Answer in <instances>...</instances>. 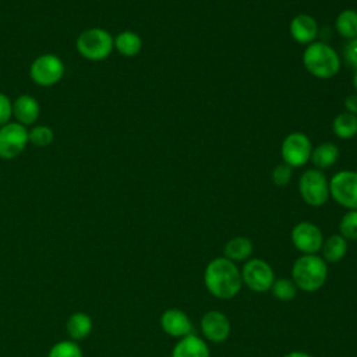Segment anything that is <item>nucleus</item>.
Segmentation results:
<instances>
[{
    "label": "nucleus",
    "mask_w": 357,
    "mask_h": 357,
    "mask_svg": "<svg viewBox=\"0 0 357 357\" xmlns=\"http://www.w3.org/2000/svg\"><path fill=\"white\" fill-rule=\"evenodd\" d=\"M28 130L14 121L0 127V158L13 159L18 156L28 144Z\"/></svg>",
    "instance_id": "9b49d317"
},
{
    "label": "nucleus",
    "mask_w": 357,
    "mask_h": 357,
    "mask_svg": "<svg viewBox=\"0 0 357 357\" xmlns=\"http://www.w3.org/2000/svg\"><path fill=\"white\" fill-rule=\"evenodd\" d=\"M343 60L349 67H353L357 70V38L347 40V43L343 47Z\"/></svg>",
    "instance_id": "c85d7f7f"
},
{
    "label": "nucleus",
    "mask_w": 357,
    "mask_h": 357,
    "mask_svg": "<svg viewBox=\"0 0 357 357\" xmlns=\"http://www.w3.org/2000/svg\"><path fill=\"white\" fill-rule=\"evenodd\" d=\"M66 329L74 342L82 340L92 332V318L85 312H73L66 322Z\"/></svg>",
    "instance_id": "aec40b11"
},
{
    "label": "nucleus",
    "mask_w": 357,
    "mask_h": 357,
    "mask_svg": "<svg viewBox=\"0 0 357 357\" xmlns=\"http://www.w3.org/2000/svg\"><path fill=\"white\" fill-rule=\"evenodd\" d=\"M319 25L318 21L311 14H297L291 18L289 24V32L294 42L298 45L308 46L317 40L319 36Z\"/></svg>",
    "instance_id": "ddd939ff"
},
{
    "label": "nucleus",
    "mask_w": 357,
    "mask_h": 357,
    "mask_svg": "<svg viewBox=\"0 0 357 357\" xmlns=\"http://www.w3.org/2000/svg\"><path fill=\"white\" fill-rule=\"evenodd\" d=\"M339 159V148L333 142H321L317 146H312L311 163L315 169L324 170L332 167Z\"/></svg>",
    "instance_id": "a211bd4d"
},
{
    "label": "nucleus",
    "mask_w": 357,
    "mask_h": 357,
    "mask_svg": "<svg viewBox=\"0 0 357 357\" xmlns=\"http://www.w3.org/2000/svg\"><path fill=\"white\" fill-rule=\"evenodd\" d=\"M331 198L347 211L357 209V170H340L329 178Z\"/></svg>",
    "instance_id": "423d86ee"
},
{
    "label": "nucleus",
    "mask_w": 357,
    "mask_h": 357,
    "mask_svg": "<svg viewBox=\"0 0 357 357\" xmlns=\"http://www.w3.org/2000/svg\"><path fill=\"white\" fill-rule=\"evenodd\" d=\"M298 192L307 205L322 206L331 197L329 178L319 169H307L298 178Z\"/></svg>",
    "instance_id": "39448f33"
},
{
    "label": "nucleus",
    "mask_w": 357,
    "mask_h": 357,
    "mask_svg": "<svg viewBox=\"0 0 357 357\" xmlns=\"http://www.w3.org/2000/svg\"><path fill=\"white\" fill-rule=\"evenodd\" d=\"M11 114H13V103L7 95L0 92V127L10 123Z\"/></svg>",
    "instance_id": "c756f323"
},
{
    "label": "nucleus",
    "mask_w": 357,
    "mask_h": 357,
    "mask_svg": "<svg viewBox=\"0 0 357 357\" xmlns=\"http://www.w3.org/2000/svg\"><path fill=\"white\" fill-rule=\"evenodd\" d=\"M114 49L126 57H134L142 49V39L137 32L123 31L114 38Z\"/></svg>",
    "instance_id": "412c9836"
},
{
    "label": "nucleus",
    "mask_w": 357,
    "mask_h": 357,
    "mask_svg": "<svg viewBox=\"0 0 357 357\" xmlns=\"http://www.w3.org/2000/svg\"><path fill=\"white\" fill-rule=\"evenodd\" d=\"M347 250H349V241L344 237H342L339 233H336L324 238V243L321 247V252H322L321 257L326 262L335 264L344 258V255L347 254Z\"/></svg>",
    "instance_id": "6ab92c4d"
},
{
    "label": "nucleus",
    "mask_w": 357,
    "mask_h": 357,
    "mask_svg": "<svg viewBox=\"0 0 357 357\" xmlns=\"http://www.w3.org/2000/svg\"><path fill=\"white\" fill-rule=\"evenodd\" d=\"M339 234L347 241H357V209L347 211L339 222Z\"/></svg>",
    "instance_id": "393cba45"
},
{
    "label": "nucleus",
    "mask_w": 357,
    "mask_h": 357,
    "mask_svg": "<svg viewBox=\"0 0 357 357\" xmlns=\"http://www.w3.org/2000/svg\"><path fill=\"white\" fill-rule=\"evenodd\" d=\"M254 245L248 237L236 236L223 247V257L233 262H245L251 258Z\"/></svg>",
    "instance_id": "f3484780"
},
{
    "label": "nucleus",
    "mask_w": 357,
    "mask_h": 357,
    "mask_svg": "<svg viewBox=\"0 0 357 357\" xmlns=\"http://www.w3.org/2000/svg\"><path fill=\"white\" fill-rule=\"evenodd\" d=\"M297 290L298 289L294 284V282L291 280V278L275 279V282L271 287L272 296L280 301H291L296 297Z\"/></svg>",
    "instance_id": "b1692460"
},
{
    "label": "nucleus",
    "mask_w": 357,
    "mask_h": 357,
    "mask_svg": "<svg viewBox=\"0 0 357 357\" xmlns=\"http://www.w3.org/2000/svg\"><path fill=\"white\" fill-rule=\"evenodd\" d=\"M47 357H82V350L74 340H61L50 347Z\"/></svg>",
    "instance_id": "a878e982"
},
{
    "label": "nucleus",
    "mask_w": 357,
    "mask_h": 357,
    "mask_svg": "<svg viewBox=\"0 0 357 357\" xmlns=\"http://www.w3.org/2000/svg\"><path fill=\"white\" fill-rule=\"evenodd\" d=\"M301 61L307 73L319 79L333 78L342 64L339 53L325 40H315L305 46Z\"/></svg>",
    "instance_id": "f03ea898"
},
{
    "label": "nucleus",
    "mask_w": 357,
    "mask_h": 357,
    "mask_svg": "<svg viewBox=\"0 0 357 357\" xmlns=\"http://www.w3.org/2000/svg\"><path fill=\"white\" fill-rule=\"evenodd\" d=\"M199 324L204 337L212 343H222L230 335V321L222 311L211 310L205 312Z\"/></svg>",
    "instance_id": "f8f14e48"
},
{
    "label": "nucleus",
    "mask_w": 357,
    "mask_h": 357,
    "mask_svg": "<svg viewBox=\"0 0 357 357\" xmlns=\"http://www.w3.org/2000/svg\"><path fill=\"white\" fill-rule=\"evenodd\" d=\"M351 84H353V88H354V91H356V93H357V70H354V73H353Z\"/></svg>",
    "instance_id": "473e14b6"
},
{
    "label": "nucleus",
    "mask_w": 357,
    "mask_h": 357,
    "mask_svg": "<svg viewBox=\"0 0 357 357\" xmlns=\"http://www.w3.org/2000/svg\"><path fill=\"white\" fill-rule=\"evenodd\" d=\"M312 152V144L307 134L301 131H293L287 134L280 145L282 162L293 169L303 167L310 162Z\"/></svg>",
    "instance_id": "0eeeda50"
},
{
    "label": "nucleus",
    "mask_w": 357,
    "mask_h": 357,
    "mask_svg": "<svg viewBox=\"0 0 357 357\" xmlns=\"http://www.w3.org/2000/svg\"><path fill=\"white\" fill-rule=\"evenodd\" d=\"M328 262L318 254H301L291 266V280L298 290L314 293L328 279Z\"/></svg>",
    "instance_id": "7ed1b4c3"
},
{
    "label": "nucleus",
    "mask_w": 357,
    "mask_h": 357,
    "mask_svg": "<svg viewBox=\"0 0 357 357\" xmlns=\"http://www.w3.org/2000/svg\"><path fill=\"white\" fill-rule=\"evenodd\" d=\"M204 283L206 290L220 300L236 297L243 287L238 266L225 257H216L208 262L204 271Z\"/></svg>",
    "instance_id": "f257e3e1"
},
{
    "label": "nucleus",
    "mask_w": 357,
    "mask_h": 357,
    "mask_svg": "<svg viewBox=\"0 0 357 357\" xmlns=\"http://www.w3.org/2000/svg\"><path fill=\"white\" fill-rule=\"evenodd\" d=\"M172 357H211V351L202 337L190 333L178 339L172 350Z\"/></svg>",
    "instance_id": "2eb2a0df"
},
{
    "label": "nucleus",
    "mask_w": 357,
    "mask_h": 357,
    "mask_svg": "<svg viewBox=\"0 0 357 357\" xmlns=\"http://www.w3.org/2000/svg\"><path fill=\"white\" fill-rule=\"evenodd\" d=\"M39 112L38 100L29 95H20L13 103V116L22 126L33 124L39 117Z\"/></svg>",
    "instance_id": "dca6fc26"
},
{
    "label": "nucleus",
    "mask_w": 357,
    "mask_h": 357,
    "mask_svg": "<svg viewBox=\"0 0 357 357\" xmlns=\"http://www.w3.org/2000/svg\"><path fill=\"white\" fill-rule=\"evenodd\" d=\"M240 272L243 284L255 293H265L271 290L275 282V272L272 266L261 258H250L245 261Z\"/></svg>",
    "instance_id": "6e6552de"
},
{
    "label": "nucleus",
    "mask_w": 357,
    "mask_h": 357,
    "mask_svg": "<svg viewBox=\"0 0 357 357\" xmlns=\"http://www.w3.org/2000/svg\"><path fill=\"white\" fill-rule=\"evenodd\" d=\"M64 64L56 54H42L31 64L29 75L40 86H52L64 75Z\"/></svg>",
    "instance_id": "1a4fd4ad"
},
{
    "label": "nucleus",
    "mask_w": 357,
    "mask_h": 357,
    "mask_svg": "<svg viewBox=\"0 0 357 357\" xmlns=\"http://www.w3.org/2000/svg\"><path fill=\"white\" fill-rule=\"evenodd\" d=\"M114 49V38L102 28H89L77 38L78 53L91 61H100L110 56Z\"/></svg>",
    "instance_id": "20e7f679"
},
{
    "label": "nucleus",
    "mask_w": 357,
    "mask_h": 357,
    "mask_svg": "<svg viewBox=\"0 0 357 357\" xmlns=\"http://www.w3.org/2000/svg\"><path fill=\"white\" fill-rule=\"evenodd\" d=\"M160 326L172 337H184L192 333V322L180 308H167L160 315Z\"/></svg>",
    "instance_id": "4468645a"
},
{
    "label": "nucleus",
    "mask_w": 357,
    "mask_h": 357,
    "mask_svg": "<svg viewBox=\"0 0 357 357\" xmlns=\"http://www.w3.org/2000/svg\"><path fill=\"white\" fill-rule=\"evenodd\" d=\"M344 112L357 116V93H350L344 98Z\"/></svg>",
    "instance_id": "7c9ffc66"
},
{
    "label": "nucleus",
    "mask_w": 357,
    "mask_h": 357,
    "mask_svg": "<svg viewBox=\"0 0 357 357\" xmlns=\"http://www.w3.org/2000/svg\"><path fill=\"white\" fill-rule=\"evenodd\" d=\"M333 134L340 139H350L357 135V116L342 112L332 121Z\"/></svg>",
    "instance_id": "4be33fe9"
},
{
    "label": "nucleus",
    "mask_w": 357,
    "mask_h": 357,
    "mask_svg": "<svg viewBox=\"0 0 357 357\" xmlns=\"http://www.w3.org/2000/svg\"><path fill=\"white\" fill-rule=\"evenodd\" d=\"M283 357H312L311 354L305 353V351H300V350H294V351H290L287 354H284Z\"/></svg>",
    "instance_id": "2f4dec72"
},
{
    "label": "nucleus",
    "mask_w": 357,
    "mask_h": 357,
    "mask_svg": "<svg viewBox=\"0 0 357 357\" xmlns=\"http://www.w3.org/2000/svg\"><path fill=\"white\" fill-rule=\"evenodd\" d=\"M290 240L301 254H318L324 243V234L315 223L303 220L293 226Z\"/></svg>",
    "instance_id": "9d476101"
},
{
    "label": "nucleus",
    "mask_w": 357,
    "mask_h": 357,
    "mask_svg": "<svg viewBox=\"0 0 357 357\" xmlns=\"http://www.w3.org/2000/svg\"><path fill=\"white\" fill-rule=\"evenodd\" d=\"M291 177H293V167H290L289 165H286L283 162L276 165L272 170V174H271V178H272L273 184L278 185V187L287 185L291 181Z\"/></svg>",
    "instance_id": "cd10ccee"
},
{
    "label": "nucleus",
    "mask_w": 357,
    "mask_h": 357,
    "mask_svg": "<svg viewBox=\"0 0 357 357\" xmlns=\"http://www.w3.org/2000/svg\"><path fill=\"white\" fill-rule=\"evenodd\" d=\"M335 31L347 40L357 38V11L351 8L340 11L335 20Z\"/></svg>",
    "instance_id": "5701e85b"
},
{
    "label": "nucleus",
    "mask_w": 357,
    "mask_h": 357,
    "mask_svg": "<svg viewBox=\"0 0 357 357\" xmlns=\"http://www.w3.org/2000/svg\"><path fill=\"white\" fill-rule=\"evenodd\" d=\"M54 134L47 126H36L31 131H28V141L35 146H47L52 144Z\"/></svg>",
    "instance_id": "bb28decb"
}]
</instances>
